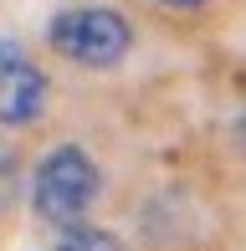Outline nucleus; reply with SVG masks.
Returning <instances> with one entry per match:
<instances>
[{
	"mask_svg": "<svg viewBox=\"0 0 246 251\" xmlns=\"http://www.w3.org/2000/svg\"><path fill=\"white\" fill-rule=\"evenodd\" d=\"M98 195H103V169L82 144H57L41 154V164L31 169V210L62 231L93 215Z\"/></svg>",
	"mask_w": 246,
	"mask_h": 251,
	"instance_id": "1",
	"label": "nucleus"
},
{
	"mask_svg": "<svg viewBox=\"0 0 246 251\" xmlns=\"http://www.w3.org/2000/svg\"><path fill=\"white\" fill-rule=\"evenodd\" d=\"M47 47L72 67L113 72L133 51V21L118 5H62L47 21Z\"/></svg>",
	"mask_w": 246,
	"mask_h": 251,
	"instance_id": "2",
	"label": "nucleus"
},
{
	"mask_svg": "<svg viewBox=\"0 0 246 251\" xmlns=\"http://www.w3.org/2000/svg\"><path fill=\"white\" fill-rule=\"evenodd\" d=\"M51 102V82L36 67V56L21 47L16 36H0V128L21 133L47 113Z\"/></svg>",
	"mask_w": 246,
	"mask_h": 251,
	"instance_id": "3",
	"label": "nucleus"
},
{
	"mask_svg": "<svg viewBox=\"0 0 246 251\" xmlns=\"http://www.w3.org/2000/svg\"><path fill=\"white\" fill-rule=\"evenodd\" d=\"M51 251H128L118 231H108V226H93V221H77V226H62L57 236H51Z\"/></svg>",
	"mask_w": 246,
	"mask_h": 251,
	"instance_id": "4",
	"label": "nucleus"
},
{
	"mask_svg": "<svg viewBox=\"0 0 246 251\" xmlns=\"http://www.w3.org/2000/svg\"><path fill=\"white\" fill-rule=\"evenodd\" d=\"M16 185H21V154L0 139V210L16 200Z\"/></svg>",
	"mask_w": 246,
	"mask_h": 251,
	"instance_id": "5",
	"label": "nucleus"
},
{
	"mask_svg": "<svg viewBox=\"0 0 246 251\" xmlns=\"http://www.w3.org/2000/svg\"><path fill=\"white\" fill-rule=\"evenodd\" d=\"M154 5H164V10H180V16H185V10H205L210 0H154Z\"/></svg>",
	"mask_w": 246,
	"mask_h": 251,
	"instance_id": "6",
	"label": "nucleus"
}]
</instances>
